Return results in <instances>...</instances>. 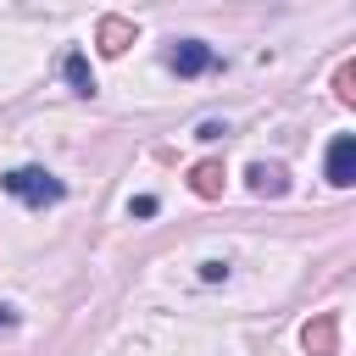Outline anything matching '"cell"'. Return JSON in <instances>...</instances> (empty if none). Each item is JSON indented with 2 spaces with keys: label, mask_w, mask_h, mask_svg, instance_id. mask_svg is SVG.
Masks as SVG:
<instances>
[{
  "label": "cell",
  "mask_w": 356,
  "mask_h": 356,
  "mask_svg": "<svg viewBox=\"0 0 356 356\" xmlns=\"http://www.w3.org/2000/svg\"><path fill=\"white\" fill-rule=\"evenodd\" d=\"M17 323V306H0V328H11Z\"/></svg>",
  "instance_id": "cell-10"
},
{
  "label": "cell",
  "mask_w": 356,
  "mask_h": 356,
  "mask_svg": "<svg viewBox=\"0 0 356 356\" xmlns=\"http://www.w3.org/2000/svg\"><path fill=\"white\" fill-rule=\"evenodd\" d=\"M250 189H256V195H284V167L256 161V167H250Z\"/></svg>",
  "instance_id": "cell-8"
},
{
  "label": "cell",
  "mask_w": 356,
  "mask_h": 356,
  "mask_svg": "<svg viewBox=\"0 0 356 356\" xmlns=\"http://www.w3.org/2000/svg\"><path fill=\"white\" fill-rule=\"evenodd\" d=\"M328 184H334V189L356 184V139H350V134H339V139L328 145Z\"/></svg>",
  "instance_id": "cell-3"
},
{
  "label": "cell",
  "mask_w": 356,
  "mask_h": 356,
  "mask_svg": "<svg viewBox=\"0 0 356 356\" xmlns=\"http://www.w3.org/2000/svg\"><path fill=\"white\" fill-rule=\"evenodd\" d=\"M189 184H195L200 200H211V195H222V167H217V161H200V167L189 172Z\"/></svg>",
  "instance_id": "cell-7"
},
{
  "label": "cell",
  "mask_w": 356,
  "mask_h": 356,
  "mask_svg": "<svg viewBox=\"0 0 356 356\" xmlns=\"http://www.w3.org/2000/svg\"><path fill=\"white\" fill-rule=\"evenodd\" d=\"M128 44H134V22H128V17H106V22H100V50H106V56H122Z\"/></svg>",
  "instance_id": "cell-5"
},
{
  "label": "cell",
  "mask_w": 356,
  "mask_h": 356,
  "mask_svg": "<svg viewBox=\"0 0 356 356\" xmlns=\"http://www.w3.org/2000/svg\"><path fill=\"white\" fill-rule=\"evenodd\" d=\"M128 211H134V217H156V195H139V200H128Z\"/></svg>",
  "instance_id": "cell-9"
},
{
  "label": "cell",
  "mask_w": 356,
  "mask_h": 356,
  "mask_svg": "<svg viewBox=\"0 0 356 356\" xmlns=\"http://www.w3.org/2000/svg\"><path fill=\"white\" fill-rule=\"evenodd\" d=\"M61 72H67L72 95H95V72H89V56H83V50H72V56L61 61Z\"/></svg>",
  "instance_id": "cell-6"
},
{
  "label": "cell",
  "mask_w": 356,
  "mask_h": 356,
  "mask_svg": "<svg viewBox=\"0 0 356 356\" xmlns=\"http://www.w3.org/2000/svg\"><path fill=\"white\" fill-rule=\"evenodd\" d=\"M334 334H339V317H334V312H323L317 323H306V334H300V339H306V350H312V356H334Z\"/></svg>",
  "instance_id": "cell-4"
},
{
  "label": "cell",
  "mask_w": 356,
  "mask_h": 356,
  "mask_svg": "<svg viewBox=\"0 0 356 356\" xmlns=\"http://www.w3.org/2000/svg\"><path fill=\"white\" fill-rule=\"evenodd\" d=\"M0 184H6V195H17L22 206H50V200L67 195V184H61L56 172H44V167H11Z\"/></svg>",
  "instance_id": "cell-1"
},
{
  "label": "cell",
  "mask_w": 356,
  "mask_h": 356,
  "mask_svg": "<svg viewBox=\"0 0 356 356\" xmlns=\"http://www.w3.org/2000/svg\"><path fill=\"white\" fill-rule=\"evenodd\" d=\"M167 67H172L178 78H200V72L217 67V50H211L206 39H178V44L167 50Z\"/></svg>",
  "instance_id": "cell-2"
}]
</instances>
